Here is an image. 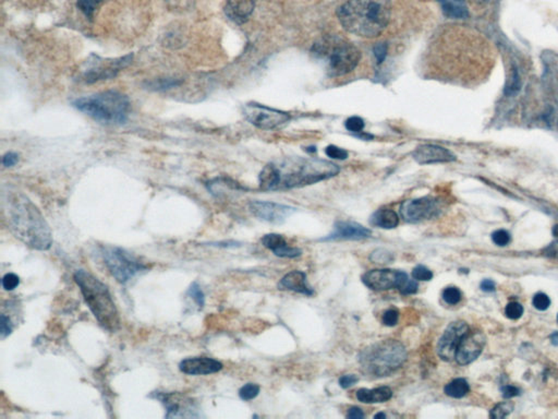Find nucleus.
Masks as SVG:
<instances>
[{
	"label": "nucleus",
	"mask_w": 558,
	"mask_h": 419,
	"mask_svg": "<svg viewBox=\"0 0 558 419\" xmlns=\"http://www.w3.org/2000/svg\"><path fill=\"white\" fill-rule=\"evenodd\" d=\"M338 172L340 168L337 165L328 161L287 157L264 166L259 176V181L261 190H287L330 179Z\"/></svg>",
	"instance_id": "f257e3e1"
},
{
	"label": "nucleus",
	"mask_w": 558,
	"mask_h": 419,
	"mask_svg": "<svg viewBox=\"0 0 558 419\" xmlns=\"http://www.w3.org/2000/svg\"><path fill=\"white\" fill-rule=\"evenodd\" d=\"M3 213L13 234L28 247L48 250L52 247L53 235L44 216L24 193H5Z\"/></svg>",
	"instance_id": "f03ea898"
},
{
	"label": "nucleus",
	"mask_w": 558,
	"mask_h": 419,
	"mask_svg": "<svg viewBox=\"0 0 558 419\" xmlns=\"http://www.w3.org/2000/svg\"><path fill=\"white\" fill-rule=\"evenodd\" d=\"M391 0H348L337 11L338 20L349 33L376 37L391 20Z\"/></svg>",
	"instance_id": "7ed1b4c3"
},
{
	"label": "nucleus",
	"mask_w": 558,
	"mask_h": 419,
	"mask_svg": "<svg viewBox=\"0 0 558 419\" xmlns=\"http://www.w3.org/2000/svg\"><path fill=\"white\" fill-rule=\"evenodd\" d=\"M73 278L98 323L111 333L116 332L120 327V317L109 287L84 270L75 271Z\"/></svg>",
	"instance_id": "20e7f679"
},
{
	"label": "nucleus",
	"mask_w": 558,
	"mask_h": 419,
	"mask_svg": "<svg viewBox=\"0 0 558 419\" xmlns=\"http://www.w3.org/2000/svg\"><path fill=\"white\" fill-rule=\"evenodd\" d=\"M406 360V348L396 339H384L364 348L359 354L361 371L373 378L393 375Z\"/></svg>",
	"instance_id": "39448f33"
},
{
	"label": "nucleus",
	"mask_w": 558,
	"mask_h": 419,
	"mask_svg": "<svg viewBox=\"0 0 558 419\" xmlns=\"http://www.w3.org/2000/svg\"><path fill=\"white\" fill-rule=\"evenodd\" d=\"M73 106L103 124H124L130 112L128 96L116 91H107L77 98L73 102Z\"/></svg>",
	"instance_id": "423d86ee"
},
{
	"label": "nucleus",
	"mask_w": 558,
	"mask_h": 419,
	"mask_svg": "<svg viewBox=\"0 0 558 419\" xmlns=\"http://www.w3.org/2000/svg\"><path fill=\"white\" fill-rule=\"evenodd\" d=\"M312 53L325 60L326 70L332 77H340L353 71L361 60L357 46L340 36H330L314 44Z\"/></svg>",
	"instance_id": "0eeeda50"
},
{
	"label": "nucleus",
	"mask_w": 558,
	"mask_h": 419,
	"mask_svg": "<svg viewBox=\"0 0 558 419\" xmlns=\"http://www.w3.org/2000/svg\"><path fill=\"white\" fill-rule=\"evenodd\" d=\"M363 284L373 291H389L396 288L402 295H413L417 293V280H410L407 273L391 269L371 270L363 274Z\"/></svg>",
	"instance_id": "6e6552de"
},
{
	"label": "nucleus",
	"mask_w": 558,
	"mask_h": 419,
	"mask_svg": "<svg viewBox=\"0 0 558 419\" xmlns=\"http://www.w3.org/2000/svg\"><path fill=\"white\" fill-rule=\"evenodd\" d=\"M103 258L111 276L116 278L119 283H127L134 276H137L138 273L147 269V267L140 262L137 258L121 248H104Z\"/></svg>",
	"instance_id": "1a4fd4ad"
},
{
	"label": "nucleus",
	"mask_w": 558,
	"mask_h": 419,
	"mask_svg": "<svg viewBox=\"0 0 558 419\" xmlns=\"http://www.w3.org/2000/svg\"><path fill=\"white\" fill-rule=\"evenodd\" d=\"M91 58L92 60H89L86 68L83 71V80L88 83L116 77L120 70L131 62L132 55L121 57L118 60H102L95 55H92Z\"/></svg>",
	"instance_id": "9d476101"
},
{
	"label": "nucleus",
	"mask_w": 558,
	"mask_h": 419,
	"mask_svg": "<svg viewBox=\"0 0 558 419\" xmlns=\"http://www.w3.org/2000/svg\"><path fill=\"white\" fill-rule=\"evenodd\" d=\"M442 204L438 199L433 197L412 199L402 202L400 215L407 223L417 224L427 220L434 219L440 215Z\"/></svg>",
	"instance_id": "9b49d317"
},
{
	"label": "nucleus",
	"mask_w": 558,
	"mask_h": 419,
	"mask_svg": "<svg viewBox=\"0 0 558 419\" xmlns=\"http://www.w3.org/2000/svg\"><path fill=\"white\" fill-rule=\"evenodd\" d=\"M242 113L250 124L260 129H274L290 121V115L261 104L249 103L243 106Z\"/></svg>",
	"instance_id": "f8f14e48"
},
{
	"label": "nucleus",
	"mask_w": 558,
	"mask_h": 419,
	"mask_svg": "<svg viewBox=\"0 0 558 419\" xmlns=\"http://www.w3.org/2000/svg\"><path fill=\"white\" fill-rule=\"evenodd\" d=\"M468 324L463 321H455L448 326L438 343V354L443 360L450 362L456 356L458 346L463 337L468 335Z\"/></svg>",
	"instance_id": "ddd939ff"
},
{
	"label": "nucleus",
	"mask_w": 558,
	"mask_h": 419,
	"mask_svg": "<svg viewBox=\"0 0 558 419\" xmlns=\"http://www.w3.org/2000/svg\"><path fill=\"white\" fill-rule=\"evenodd\" d=\"M250 211L257 219L272 224H281L290 216L296 208L283 204H274L268 201H253L250 204Z\"/></svg>",
	"instance_id": "4468645a"
},
{
	"label": "nucleus",
	"mask_w": 558,
	"mask_h": 419,
	"mask_svg": "<svg viewBox=\"0 0 558 419\" xmlns=\"http://www.w3.org/2000/svg\"><path fill=\"white\" fill-rule=\"evenodd\" d=\"M485 343L486 339L483 333L478 331H469L468 335L463 337L458 346L455 356L456 362L461 366L472 363L481 354Z\"/></svg>",
	"instance_id": "2eb2a0df"
},
{
	"label": "nucleus",
	"mask_w": 558,
	"mask_h": 419,
	"mask_svg": "<svg viewBox=\"0 0 558 419\" xmlns=\"http://www.w3.org/2000/svg\"><path fill=\"white\" fill-rule=\"evenodd\" d=\"M158 400L165 405L167 418L173 417H196L194 414L196 407L190 399H187L181 394L176 393H158L156 395Z\"/></svg>",
	"instance_id": "dca6fc26"
},
{
	"label": "nucleus",
	"mask_w": 558,
	"mask_h": 419,
	"mask_svg": "<svg viewBox=\"0 0 558 419\" xmlns=\"http://www.w3.org/2000/svg\"><path fill=\"white\" fill-rule=\"evenodd\" d=\"M372 237V231L355 222L340 221L335 224L328 236L321 240H363Z\"/></svg>",
	"instance_id": "f3484780"
},
{
	"label": "nucleus",
	"mask_w": 558,
	"mask_h": 419,
	"mask_svg": "<svg viewBox=\"0 0 558 419\" xmlns=\"http://www.w3.org/2000/svg\"><path fill=\"white\" fill-rule=\"evenodd\" d=\"M412 157L419 164L423 165L453 162L456 160L455 155L449 150L435 144L419 145L414 150Z\"/></svg>",
	"instance_id": "a211bd4d"
},
{
	"label": "nucleus",
	"mask_w": 558,
	"mask_h": 419,
	"mask_svg": "<svg viewBox=\"0 0 558 419\" xmlns=\"http://www.w3.org/2000/svg\"><path fill=\"white\" fill-rule=\"evenodd\" d=\"M179 368L185 375H205L221 371L223 364L214 358L193 357L183 360Z\"/></svg>",
	"instance_id": "6ab92c4d"
},
{
	"label": "nucleus",
	"mask_w": 558,
	"mask_h": 419,
	"mask_svg": "<svg viewBox=\"0 0 558 419\" xmlns=\"http://www.w3.org/2000/svg\"><path fill=\"white\" fill-rule=\"evenodd\" d=\"M257 0H225L224 11L234 24H243L254 10Z\"/></svg>",
	"instance_id": "aec40b11"
},
{
	"label": "nucleus",
	"mask_w": 558,
	"mask_h": 419,
	"mask_svg": "<svg viewBox=\"0 0 558 419\" xmlns=\"http://www.w3.org/2000/svg\"><path fill=\"white\" fill-rule=\"evenodd\" d=\"M278 288L281 291L286 289V291L296 292V293L306 296H312L314 293L313 289L306 283V273L301 272V271H292V272L287 273L278 283Z\"/></svg>",
	"instance_id": "412c9836"
},
{
	"label": "nucleus",
	"mask_w": 558,
	"mask_h": 419,
	"mask_svg": "<svg viewBox=\"0 0 558 419\" xmlns=\"http://www.w3.org/2000/svg\"><path fill=\"white\" fill-rule=\"evenodd\" d=\"M391 396H393V391L389 386H380V388L372 389V390L360 389L357 392V401L364 404L384 403V402L389 401Z\"/></svg>",
	"instance_id": "4be33fe9"
},
{
	"label": "nucleus",
	"mask_w": 558,
	"mask_h": 419,
	"mask_svg": "<svg viewBox=\"0 0 558 419\" xmlns=\"http://www.w3.org/2000/svg\"><path fill=\"white\" fill-rule=\"evenodd\" d=\"M370 223L380 229H393L398 226L399 216L391 208H380L371 216Z\"/></svg>",
	"instance_id": "5701e85b"
},
{
	"label": "nucleus",
	"mask_w": 558,
	"mask_h": 419,
	"mask_svg": "<svg viewBox=\"0 0 558 419\" xmlns=\"http://www.w3.org/2000/svg\"><path fill=\"white\" fill-rule=\"evenodd\" d=\"M438 1L448 18L465 19L469 16L466 7L458 0H438Z\"/></svg>",
	"instance_id": "b1692460"
},
{
	"label": "nucleus",
	"mask_w": 558,
	"mask_h": 419,
	"mask_svg": "<svg viewBox=\"0 0 558 419\" xmlns=\"http://www.w3.org/2000/svg\"><path fill=\"white\" fill-rule=\"evenodd\" d=\"M470 391V386H469L467 380L463 378L455 379L449 384H446L444 388V392L446 395L454 398V399H461L463 396H466Z\"/></svg>",
	"instance_id": "393cba45"
},
{
	"label": "nucleus",
	"mask_w": 558,
	"mask_h": 419,
	"mask_svg": "<svg viewBox=\"0 0 558 419\" xmlns=\"http://www.w3.org/2000/svg\"><path fill=\"white\" fill-rule=\"evenodd\" d=\"M261 242H262L264 247L272 250L273 253L288 244L287 242H286L285 238H283V236L279 234H275V233H273V234L264 235Z\"/></svg>",
	"instance_id": "a878e982"
},
{
	"label": "nucleus",
	"mask_w": 558,
	"mask_h": 419,
	"mask_svg": "<svg viewBox=\"0 0 558 419\" xmlns=\"http://www.w3.org/2000/svg\"><path fill=\"white\" fill-rule=\"evenodd\" d=\"M393 259L395 257L393 253L383 248L374 250L370 255L371 261L376 265H389V263L393 262Z\"/></svg>",
	"instance_id": "bb28decb"
},
{
	"label": "nucleus",
	"mask_w": 558,
	"mask_h": 419,
	"mask_svg": "<svg viewBox=\"0 0 558 419\" xmlns=\"http://www.w3.org/2000/svg\"><path fill=\"white\" fill-rule=\"evenodd\" d=\"M520 87H521V81H520L519 73H518L517 70L514 69L510 73L508 80H507L506 85H505V94L506 96H514L520 90Z\"/></svg>",
	"instance_id": "cd10ccee"
},
{
	"label": "nucleus",
	"mask_w": 558,
	"mask_h": 419,
	"mask_svg": "<svg viewBox=\"0 0 558 419\" xmlns=\"http://www.w3.org/2000/svg\"><path fill=\"white\" fill-rule=\"evenodd\" d=\"M260 393V386L255 384H248L239 390L240 399L243 401H251Z\"/></svg>",
	"instance_id": "c85d7f7f"
},
{
	"label": "nucleus",
	"mask_w": 558,
	"mask_h": 419,
	"mask_svg": "<svg viewBox=\"0 0 558 419\" xmlns=\"http://www.w3.org/2000/svg\"><path fill=\"white\" fill-rule=\"evenodd\" d=\"M461 292L457 287H447L443 292V299L448 305H457L461 303Z\"/></svg>",
	"instance_id": "c756f323"
},
{
	"label": "nucleus",
	"mask_w": 558,
	"mask_h": 419,
	"mask_svg": "<svg viewBox=\"0 0 558 419\" xmlns=\"http://www.w3.org/2000/svg\"><path fill=\"white\" fill-rule=\"evenodd\" d=\"M345 126L348 132H353V134H363L366 124L360 117L353 116L346 121Z\"/></svg>",
	"instance_id": "7c9ffc66"
},
{
	"label": "nucleus",
	"mask_w": 558,
	"mask_h": 419,
	"mask_svg": "<svg viewBox=\"0 0 558 419\" xmlns=\"http://www.w3.org/2000/svg\"><path fill=\"white\" fill-rule=\"evenodd\" d=\"M188 296H190L193 301H196L198 308H202L205 303V296H204L203 291L198 283H193L190 286L188 291Z\"/></svg>",
	"instance_id": "2f4dec72"
},
{
	"label": "nucleus",
	"mask_w": 558,
	"mask_h": 419,
	"mask_svg": "<svg viewBox=\"0 0 558 419\" xmlns=\"http://www.w3.org/2000/svg\"><path fill=\"white\" fill-rule=\"evenodd\" d=\"M512 409H514V405L512 403H508V402L499 404L497 407L492 409L491 417L492 418H504V417L508 416L512 413Z\"/></svg>",
	"instance_id": "473e14b6"
},
{
	"label": "nucleus",
	"mask_w": 558,
	"mask_h": 419,
	"mask_svg": "<svg viewBox=\"0 0 558 419\" xmlns=\"http://www.w3.org/2000/svg\"><path fill=\"white\" fill-rule=\"evenodd\" d=\"M505 314H506L507 318H510V319H519L520 317L523 314V307H522L519 303H517V301H512V303H510L507 305L506 309H505Z\"/></svg>",
	"instance_id": "72a5a7b5"
},
{
	"label": "nucleus",
	"mask_w": 558,
	"mask_h": 419,
	"mask_svg": "<svg viewBox=\"0 0 558 419\" xmlns=\"http://www.w3.org/2000/svg\"><path fill=\"white\" fill-rule=\"evenodd\" d=\"M98 0H77V7L84 12L89 19L93 18V13L97 8Z\"/></svg>",
	"instance_id": "f704fd0d"
},
{
	"label": "nucleus",
	"mask_w": 558,
	"mask_h": 419,
	"mask_svg": "<svg viewBox=\"0 0 558 419\" xmlns=\"http://www.w3.org/2000/svg\"><path fill=\"white\" fill-rule=\"evenodd\" d=\"M412 278L416 280H430L433 278V272L425 265H417L412 271Z\"/></svg>",
	"instance_id": "c9c22d12"
},
{
	"label": "nucleus",
	"mask_w": 558,
	"mask_h": 419,
	"mask_svg": "<svg viewBox=\"0 0 558 419\" xmlns=\"http://www.w3.org/2000/svg\"><path fill=\"white\" fill-rule=\"evenodd\" d=\"M20 284V278L15 273H7L1 280V285L6 291H13Z\"/></svg>",
	"instance_id": "e433bc0d"
},
{
	"label": "nucleus",
	"mask_w": 558,
	"mask_h": 419,
	"mask_svg": "<svg viewBox=\"0 0 558 419\" xmlns=\"http://www.w3.org/2000/svg\"><path fill=\"white\" fill-rule=\"evenodd\" d=\"M533 306L541 312L548 310V307L550 306V299L546 294L539 293L533 297Z\"/></svg>",
	"instance_id": "4c0bfd02"
},
{
	"label": "nucleus",
	"mask_w": 558,
	"mask_h": 419,
	"mask_svg": "<svg viewBox=\"0 0 558 419\" xmlns=\"http://www.w3.org/2000/svg\"><path fill=\"white\" fill-rule=\"evenodd\" d=\"M399 312L396 309H389L386 310L382 317V322L386 327H395L398 323Z\"/></svg>",
	"instance_id": "58836bf2"
},
{
	"label": "nucleus",
	"mask_w": 558,
	"mask_h": 419,
	"mask_svg": "<svg viewBox=\"0 0 558 419\" xmlns=\"http://www.w3.org/2000/svg\"><path fill=\"white\" fill-rule=\"evenodd\" d=\"M492 240H493V242L497 244V246L504 247V246H507V244L510 242V234L506 232V231H504V229H499V231L493 233Z\"/></svg>",
	"instance_id": "ea45409f"
},
{
	"label": "nucleus",
	"mask_w": 558,
	"mask_h": 419,
	"mask_svg": "<svg viewBox=\"0 0 558 419\" xmlns=\"http://www.w3.org/2000/svg\"><path fill=\"white\" fill-rule=\"evenodd\" d=\"M327 157H332L335 160H346L348 157V152L344 149L336 147V145H328L325 149Z\"/></svg>",
	"instance_id": "a19ab883"
},
{
	"label": "nucleus",
	"mask_w": 558,
	"mask_h": 419,
	"mask_svg": "<svg viewBox=\"0 0 558 419\" xmlns=\"http://www.w3.org/2000/svg\"><path fill=\"white\" fill-rule=\"evenodd\" d=\"M12 332V323L9 317L6 316L5 314H1L0 317V335L1 339H6L9 337Z\"/></svg>",
	"instance_id": "79ce46f5"
},
{
	"label": "nucleus",
	"mask_w": 558,
	"mask_h": 419,
	"mask_svg": "<svg viewBox=\"0 0 558 419\" xmlns=\"http://www.w3.org/2000/svg\"><path fill=\"white\" fill-rule=\"evenodd\" d=\"M387 48H389V47H387V44L384 43V42L383 43H378V44L374 46V56H375L378 64H383L384 60H385L386 56H387Z\"/></svg>",
	"instance_id": "37998d69"
},
{
	"label": "nucleus",
	"mask_w": 558,
	"mask_h": 419,
	"mask_svg": "<svg viewBox=\"0 0 558 419\" xmlns=\"http://www.w3.org/2000/svg\"><path fill=\"white\" fill-rule=\"evenodd\" d=\"M359 382V377L355 375H345L340 378V386L342 389H348Z\"/></svg>",
	"instance_id": "c03bdc74"
},
{
	"label": "nucleus",
	"mask_w": 558,
	"mask_h": 419,
	"mask_svg": "<svg viewBox=\"0 0 558 419\" xmlns=\"http://www.w3.org/2000/svg\"><path fill=\"white\" fill-rule=\"evenodd\" d=\"M19 162V155L15 152H9L5 157H3V164L6 168H11L15 166Z\"/></svg>",
	"instance_id": "a18cd8bd"
},
{
	"label": "nucleus",
	"mask_w": 558,
	"mask_h": 419,
	"mask_svg": "<svg viewBox=\"0 0 558 419\" xmlns=\"http://www.w3.org/2000/svg\"><path fill=\"white\" fill-rule=\"evenodd\" d=\"M543 255L552 259H558V240L548 244V247L543 250Z\"/></svg>",
	"instance_id": "49530a36"
},
{
	"label": "nucleus",
	"mask_w": 558,
	"mask_h": 419,
	"mask_svg": "<svg viewBox=\"0 0 558 419\" xmlns=\"http://www.w3.org/2000/svg\"><path fill=\"white\" fill-rule=\"evenodd\" d=\"M503 396L505 399H512L514 396L519 395V389L512 386H505L502 388Z\"/></svg>",
	"instance_id": "de8ad7c7"
},
{
	"label": "nucleus",
	"mask_w": 558,
	"mask_h": 419,
	"mask_svg": "<svg viewBox=\"0 0 558 419\" xmlns=\"http://www.w3.org/2000/svg\"><path fill=\"white\" fill-rule=\"evenodd\" d=\"M347 418L349 419H363L366 418V415L363 413L362 409L359 407H351L347 413Z\"/></svg>",
	"instance_id": "09e8293b"
},
{
	"label": "nucleus",
	"mask_w": 558,
	"mask_h": 419,
	"mask_svg": "<svg viewBox=\"0 0 558 419\" xmlns=\"http://www.w3.org/2000/svg\"><path fill=\"white\" fill-rule=\"evenodd\" d=\"M481 289L484 292H494L495 283L491 280H484L481 283Z\"/></svg>",
	"instance_id": "8fccbe9b"
},
{
	"label": "nucleus",
	"mask_w": 558,
	"mask_h": 419,
	"mask_svg": "<svg viewBox=\"0 0 558 419\" xmlns=\"http://www.w3.org/2000/svg\"><path fill=\"white\" fill-rule=\"evenodd\" d=\"M550 342L554 345H558V332H555L554 335H550Z\"/></svg>",
	"instance_id": "3c124183"
},
{
	"label": "nucleus",
	"mask_w": 558,
	"mask_h": 419,
	"mask_svg": "<svg viewBox=\"0 0 558 419\" xmlns=\"http://www.w3.org/2000/svg\"><path fill=\"white\" fill-rule=\"evenodd\" d=\"M374 418H383V419H385L386 418V415L383 414V413H378V414H376L375 416H374Z\"/></svg>",
	"instance_id": "603ef678"
},
{
	"label": "nucleus",
	"mask_w": 558,
	"mask_h": 419,
	"mask_svg": "<svg viewBox=\"0 0 558 419\" xmlns=\"http://www.w3.org/2000/svg\"><path fill=\"white\" fill-rule=\"evenodd\" d=\"M553 234L558 237V225H556V226L554 227Z\"/></svg>",
	"instance_id": "864d4df0"
},
{
	"label": "nucleus",
	"mask_w": 558,
	"mask_h": 419,
	"mask_svg": "<svg viewBox=\"0 0 558 419\" xmlns=\"http://www.w3.org/2000/svg\"><path fill=\"white\" fill-rule=\"evenodd\" d=\"M557 321H558V314H557Z\"/></svg>",
	"instance_id": "5fc2aeb1"
}]
</instances>
